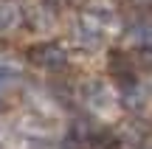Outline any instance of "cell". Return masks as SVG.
Here are the masks:
<instances>
[{
    "label": "cell",
    "instance_id": "cell-1",
    "mask_svg": "<svg viewBox=\"0 0 152 149\" xmlns=\"http://www.w3.org/2000/svg\"><path fill=\"white\" fill-rule=\"evenodd\" d=\"M28 59H31L34 68L39 71H51V73H59L68 68V51L56 42H39L28 51Z\"/></svg>",
    "mask_w": 152,
    "mask_h": 149
},
{
    "label": "cell",
    "instance_id": "cell-2",
    "mask_svg": "<svg viewBox=\"0 0 152 149\" xmlns=\"http://www.w3.org/2000/svg\"><path fill=\"white\" fill-rule=\"evenodd\" d=\"M76 39H79L87 51H93V48L104 39V28L99 25L96 17H82L79 25H76Z\"/></svg>",
    "mask_w": 152,
    "mask_h": 149
},
{
    "label": "cell",
    "instance_id": "cell-3",
    "mask_svg": "<svg viewBox=\"0 0 152 149\" xmlns=\"http://www.w3.org/2000/svg\"><path fill=\"white\" fill-rule=\"evenodd\" d=\"M110 71H113V76L118 79V84L135 82V73H132V56L124 54V51H113V54H110Z\"/></svg>",
    "mask_w": 152,
    "mask_h": 149
},
{
    "label": "cell",
    "instance_id": "cell-4",
    "mask_svg": "<svg viewBox=\"0 0 152 149\" xmlns=\"http://www.w3.org/2000/svg\"><path fill=\"white\" fill-rule=\"evenodd\" d=\"M87 104H90L96 113H107L110 107L115 104V99H113V93H110V90L104 87L102 82H96V84H90V93H87Z\"/></svg>",
    "mask_w": 152,
    "mask_h": 149
},
{
    "label": "cell",
    "instance_id": "cell-5",
    "mask_svg": "<svg viewBox=\"0 0 152 149\" xmlns=\"http://www.w3.org/2000/svg\"><path fill=\"white\" fill-rule=\"evenodd\" d=\"M20 20H23L20 6H17L14 0H3V3H0V31H9V28L20 25Z\"/></svg>",
    "mask_w": 152,
    "mask_h": 149
},
{
    "label": "cell",
    "instance_id": "cell-6",
    "mask_svg": "<svg viewBox=\"0 0 152 149\" xmlns=\"http://www.w3.org/2000/svg\"><path fill=\"white\" fill-rule=\"evenodd\" d=\"M130 42L132 45H141V48L149 45V25H147V23H138L135 28H130Z\"/></svg>",
    "mask_w": 152,
    "mask_h": 149
}]
</instances>
